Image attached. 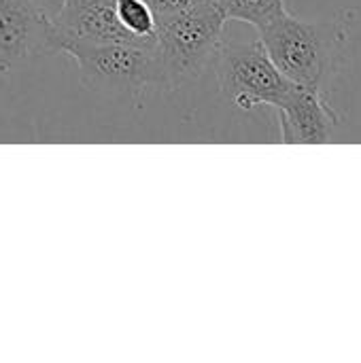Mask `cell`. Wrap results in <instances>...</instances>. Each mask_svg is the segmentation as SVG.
I'll return each mask as SVG.
<instances>
[{"label": "cell", "mask_w": 361, "mask_h": 363, "mask_svg": "<svg viewBox=\"0 0 361 363\" xmlns=\"http://www.w3.org/2000/svg\"><path fill=\"white\" fill-rule=\"evenodd\" d=\"M60 53H66L79 66V77L85 87L104 96H136L147 87L160 89V70L155 43H89L64 40Z\"/></svg>", "instance_id": "3"}, {"label": "cell", "mask_w": 361, "mask_h": 363, "mask_svg": "<svg viewBox=\"0 0 361 363\" xmlns=\"http://www.w3.org/2000/svg\"><path fill=\"white\" fill-rule=\"evenodd\" d=\"M115 4L117 0H66L60 15L53 19V28L57 36V53L64 40L138 43L119 23Z\"/></svg>", "instance_id": "7"}, {"label": "cell", "mask_w": 361, "mask_h": 363, "mask_svg": "<svg viewBox=\"0 0 361 363\" xmlns=\"http://www.w3.org/2000/svg\"><path fill=\"white\" fill-rule=\"evenodd\" d=\"M49 53H57L53 21L30 0H0V72Z\"/></svg>", "instance_id": "5"}, {"label": "cell", "mask_w": 361, "mask_h": 363, "mask_svg": "<svg viewBox=\"0 0 361 363\" xmlns=\"http://www.w3.org/2000/svg\"><path fill=\"white\" fill-rule=\"evenodd\" d=\"M217 79L221 91L243 111L260 104L277 106L296 85L274 66L257 40H221L217 49Z\"/></svg>", "instance_id": "4"}, {"label": "cell", "mask_w": 361, "mask_h": 363, "mask_svg": "<svg viewBox=\"0 0 361 363\" xmlns=\"http://www.w3.org/2000/svg\"><path fill=\"white\" fill-rule=\"evenodd\" d=\"M274 108L279 111L281 140L287 145H323L334 136L338 125V115L321 89L294 85Z\"/></svg>", "instance_id": "6"}, {"label": "cell", "mask_w": 361, "mask_h": 363, "mask_svg": "<svg viewBox=\"0 0 361 363\" xmlns=\"http://www.w3.org/2000/svg\"><path fill=\"white\" fill-rule=\"evenodd\" d=\"M117 17L123 30L136 40H149L155 32V13L147 0H117Z\"/></svg>", "instance_id": "9"}, {"label": "cell", "mask_w": 361, "mask_h": 363, "mask_svg": "<svg viewBox=\"0 0 361 363\" xmlns=\"http://www.w3.org/2000/svg\"><path fill=\"white\" fill-rule=\"evenodd\" d=\"M30 2L36 6V11H40L47 19L53 21L60 15V11H62V6H64L66 0H30Z\"/></svg>", "instance_id": "11"}, {"label": "cell", "mask_w": 361, "mask_h": 363, "mask_svg": "<svg viewBox=\"0 0 361 363\" xmlns=\"http://www.w3.org/2000/svg\"><path fill=\"white\" fill-rule=\"evenodd\" d=\"M147 2L151 11L155 13V17H164V15H174L185 9H191L202 0H147Z\"/></svg>", "instance_id": "10"}, {"label": "cell", "mask_w": 361, "mask_h": 363, "mask_svg": "<svg viewBox=\"0 0 361 363\" xmlns=\"http://www.w3.org/2000/svg\"><path fill=\"white\" fill-rule=\"evenodd\" d=\"M217 4L228 21L251 23L257 30L287 13L285 0H217Z\"/></svg>", "instance_id": "8"}, {"label": "cell", "mask_w": 361, "mask_h": 363, "mask_svg": "<svg viewBox=\"0 0 361 363\" xmlns=\"http://www.w3.org/2000/svg\"><path fill=\"white\" fill-rule=\"evenodd\" d=\"M226 23L217 0H202L181 13L155 17L153 43L160 89H179L196 81L215 60Z\"/></svg>", "instance_id": "1"}, {"label": "cell", "mask_w": 361, "mask_h": 363, "mask_svg": "<svg viewBox=\"0 0 361 363\" xmlns=\"http://www.w3.org/2000/svg\"><path fill=\"white\" fill-rule=\"evenodd\" d=\"M257 32L266 53L291 83L323 91L336 74L345 34L334 21H304L287 11Z\"/></svg>", "instance_id": "2"}]
</instances>
